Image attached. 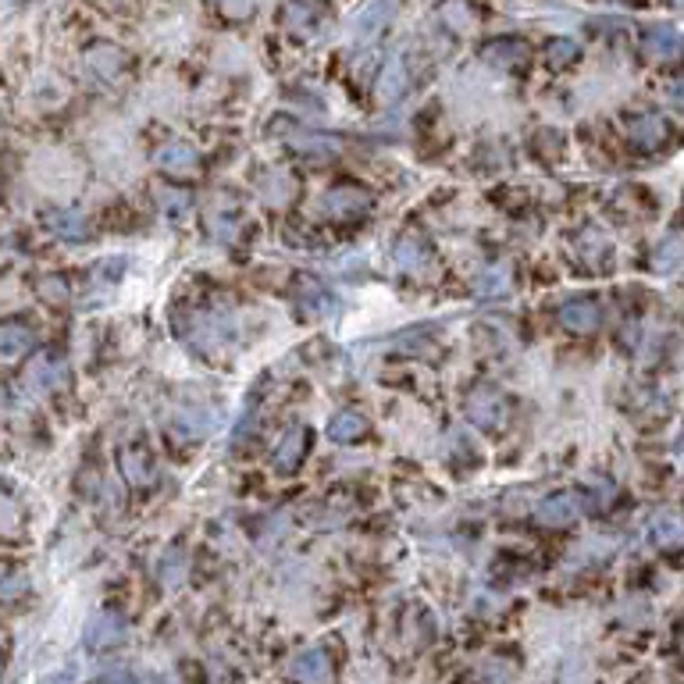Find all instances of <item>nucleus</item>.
Returning a JSON list of instances; mask_svg holds the SVG:
<instances>
[{"label":"nucleus","mask_w":684,"mask_h":684,"mask_svg":"<svg viewBox=\"0 0 684 684\" xmlns=\"http://www.w3.org/2000/svg\"><path fill=\"white\" fill-rule=\"evenodd\" d=\"M100 8H107V11H122V8H129V0H100Z\"/></svg>","instance_id":"33"},{"label":"nucleus","mask_w":684,"mask_h":684,"mask_svg":"<svg viewBox=\"0 0 684 684\" xmlns=\"http://www.w3.org/2000/svg\"><path fill=\"white\" fill-rule=\"evenodd\" d=\"M367 435V421L360 414H353V410H342V414H335L332 421H328V439L332 442H360Z\"/></svg>","instance_id":"18"},{"label":"nucleus","mask_w":684,"mask_h":684,"mask_svg":"<svg viewBox=\"0 0 684 684\" xmlns=\"http://www.w3.org/2000/svg\"><path fill=\"white\" fill-rule=\"evenodd\" d=\"M670 104H674V107H681V111H684V79H674V82H670Z\"/></svg>","instance_id":"32"},{"label":"nucleus","mask_w":684,"mask_h":684,"mask_svg":"<svg viewBox=\"0 0 684 684\" xmlns=\"http://www.w3.org/2000/svg\"><path fill=\"white\" fill-rule=\"evenodd\" d=\"M642 50L652 61H670V57H677L684 50V36L677 29H670V25H652L642 40Z\"/></svg>","instance_id":"15"},{"label":"nucleus","mask_w":684,"mask_h":684,"mask_svg":"<svg viewBox=\"0 0 684 684\" xmlns=\"http://www.w3.org/2000/svg\"><path fill=\"white\" fill-rule=\"evenodd\" d=\"M371 207H375L371 193H367V189H360V186H353V182L332 186L325 196H321V211H325L328 218H335V221H357V218H364Z\"/></svg>","instance_id":"3"},{"label":"nucleus","mask_w":684,"mask_h":684,"mask_svg":"<svg viewBox=\"0 0 684 684\" xmlns=\"http://www.w3.org/2000/svg\"><path fill=\"white\" fill-rule=\"evenodd\" d=\"M681 257H684L681 239H667V243H660L656 253H652V268L660 271V275H667V271H674L677 264H681Z\"/></svg>","instance_id":"24"},{"label":"nucleus","mask_w":684,"mask_h":684,"mask_svg":"<svg viewBox=\"0 0 684 684\" xmlns=\"http://www.w3.org/2000/svg\"><path fill=\"white\" fill-rule=\"evenodd\" d=\"M122 474L129 485H136V489H150L157 481V464H154V456H150V449L143 446H129L122 453Z\"/></svg>","instance_id":"10"},{"label":"nucleus","mask_w":684,"mask_h":684,"mask_svg":"<svg viewBox=\"0 0 684 684\" xmlns=\"http://www.w3.org/2000/svg\"><path fill=\"white\" fill-rule=\"evenodd\" d=\"M478 296H506V289H510V268L506 264H492V268H485L478 275Z\"/></svg>","instance_id":"21"},{"label":"nucleus","mask_w":684,"mask_h":684,"mask_svg":"<svg viewBox=\"0 0 684 684\" xmlns=\"http://www.w3.org/2000/svg\"><path fill=\"white\" fill-rule=\"evenodd\" d=\"M581 57V47L574 40H567V36H556V40H549L546 43V61L553 68H567V65H574Z\"/></svg>","instance_id":"23"},{"label":"nucleus","mask_w":684,"mask_h":684,"mask_svg":"<svg viewBox=\"0 0 684 684\" xmlns=\"http://www.w3.org/2000/svg\"><path fill=\"white\" fill-rule=\"evenodd\" d=\"M439 22H446L449 29H460V33H471L474 25H478V11L467 4V0H446L439 8Z\"/></svg>","instance_id":"20"},{"label":"nucleus","mask_w":684,"mask_h":684,"mask_svg":"<svg viewBox=\"0 0 684 684\" xmlns=\"http://www.w3.org/2000/svg\"><path fill=\"white\" fill-rule=\"evenodd\" d=\"M392 8H396V0H375V4L364 11V18H360V25H357L360 36H364V40H367V36H375L378 29H382V25L392 18Z\"/></svg>","instance_id":"22"},{"label":"nucleus","mask_w":684,"mask_h":684,"mask_svg":"<svg viewBox=\"0 0 684 684\" xmlns=\"http://www.w3.org/2000/svg\"><path fill=\"white\" fill-rule=\"evenodd\" d=\"M47 225L57 239H68V243H82V239L90 236V228H86V218L82 211H68V207H57V211L47 214Z\"/></svg>","instance_id":"17"},{"label":"nucleus","mask_w":684,"mask_h":684,"mask_svg":"<svg viewBox=\"0 0 684 684\" xmlns=\"http://www.w3.org/2000/svg\"><path fill=\"white\" fill-rule=\"evenodd\" d=\"M581 510V499L570 496V492H556V496L542 499L535 510V521L546 524V528H563V524H570L574 517H578Z\"/></svg>","instance_id":"11"},{"label":"nucleus","mask_w":684,"mask_h":684,"mask_svg":"<svg viewBox=\"0 0 684 684\" xmlns=\"http://www.w3.org/2000/svg\"><path fill=\"white\" fill-rule=\"evenodd\" d=\"M624 132L627 139L635 143V147L642 150H660L663 143L670 139V125L663 114H652V111H642V114H631V118H624Z\"/></svg>","instance_id":"4"},{"label":"nucleus","mask_w":684,"mask_h":684,"mask_svg":"<svg viewBox=\"0 0 684 684\" xmlns=\"http://www.w3.org/2000/svg\"><path fill=\"white\" fill-rule=\"evenodd\" d=\"M296 303L307 314H314V318H325V314L335 310V296L321 282H314V278H296Z\"/></svg>","instance_id":"16"},{"label":"nucleus","mask_w":684,"mask_h":684,"mask_svg":"<svg viewBox=\"0 0 684 684\" xmlns=\"http://www.w3.org/2000/svg\"><path fill=\"white\" fill-rule=\"evenodd\" d=\"M293 189H296V182L289 179V175H271V179L261 182V193L268 196L271 204H285V200L293 196Z\"/></svg>","instance_id":"27"},{"label":"nucleus","mask_w":684,"mask_h":684,"mask_svg":"<svg viewBox=\"0 0 684 684\" xmlns=\"http://www.w3.org/2000/svg\"><path fill=\"white\" fill-rule=\"evenodd\" d=\"M375 86H378V100H382V104H396V100L403 97V93H407V86H410L407 57H403V54L389 57Z\"/></svg>","instance_id":"12"},{"label":"nucleus","mask_w":684,"mask_h":684,"mask_svg":"<svg viewBox=\"0 0 684 684\" xmlns=\"http://www.w3.org/2000/svg\"><path fill=\"white\" fill-rule=\"evenodd\" d=\"M560 325L574 335H592L603 325V307L592 296H574V300L560 303Z\"/></svg>","instance_id":"5"},{"label":"nucleus","mask_w":684,"mask_h":684,"mask_svg":"<svg viewBox=\"0 0 684 684\" xmlns=\"http://www.w3.org/2000/svg\"><path fill=\"white\" fill-rule=\"evenodd\" d=\"M293 674L307 677V681H318V677H325V656L321 652H303L300 660L293 663Z\"/></svg>","instance_id":"28"},{"label":"nucleus","mask_w":684,"mask_h":684,"mask_svg":"<svg viewBox=\"0 0 684 684\" xmlns=\"http://www.w3.org/2000/svg\"><path fill=\"white\" fill-rule=\"evenodd\" d=\"M464 410H467V421L485 428V432H499L506 424V417H510V403H506V396L496 385H474L467 392Z\"/></svg>","instance_id":"1"},{"label":"nucleus","mask_w":684,"mask_h":684,"mask_svg":"<svg viewBox=\"0 0 684 684\" xmlns=\"http://www.w3.org/2000/svg\"><path fill=\"white\" fill-rule=\"evenodd\" d=\"M125 68H129V57H125L122 47H114V43L97 40L82 50V72L90 75L93 82H100V86L118 82L125 75Z\"/></svg>","instance_id":"2"},{"label":"nucleus","mask_w":684,"mask_h":684,"mask_svg":"<svg viewBox=\"0 0 684 684\" xmlns=\"http://www.w3.org/2000/svg\"><path fill=\"white\" fill-rule=\"evenodd\" d=\"M392 261H396L399 271H407V275H421L432 264V250H428V243L421 236H403L392 246Z\"/></svg>","instance_id":"13"},{"label":"nucleus","mask_w":684,"mask_h":684,"mask_svg":"<svg viewBox=\"0 0 684 684\" xmlns=\"http://www.w3.org/2000/svg\"><path fill=\"white\" fill-rule=\"evenodd\" d=\"M29 346H33V328L29 325L8 321V325L0 328V357L4 360H15L18 353H25Z\"/></svg>","instance_id":"19"},{"label":"nucleus","mask_w":684,"mask_h":684,"mask_svg":"<svg viewBox=\"0 0 684 684\" xmlns=\"http://www.w3.org/2000/svg\"><path fill=\"white\" fill-rule=\"evenodd\" d=\"M154 164L164 171V175H189L200 164V154L189 143H164L161 150L154 154Z\"/></svg>","instance_id":"14"},{"label":"nucleus","mask_w":684,"mask_h":684,"mask_svg":"<svg viewBox=\"0 0 684 684\" xmlns=\"http://www.w3.org/2000/svg\"><path fill=\"white\" fill-rule=\"evenodd\" d=\"M528 43L524 40H513V36H496L481 47V61L492 68H503V72H513V68H524L528 65Z\"/></svg>","instance_id":"6"},{"label":"nucleus","mask_w":684,"mask_h":684,"mask_svg":"<svg viewBox=\"0 0 684 684\" xmlns=\"http://www.w3.org/2000/svg\"><path fill=\"white\" fill-rule=\"evenodd\" d=\"M40 296L47 303H68V282L61 275H47L40 282Z\"/></svg>","instance_id":"29"},{"label":"nucleus","mask_w":684,"mask_h":684,"mask_svg":"<svg viewBox=\"0 0 684 684\" xmlns=\"http://www.w3.org/2000/svg\"><path fill=\"white\" fill-rule=\"evenodd\" d=\"M652 542L656 546H677V542H684V524L677 517H656L652 521Z\"/></svg>","instance_id":"25"},{"label":"nucleus","mask_w":684,"mask_h":684,"mask_svg":"<svg viewBox=\"0 0 684 684\" xmlns=\"http://www.w3.org/2000/svg\"><path fill=\"white\" fill-rule=\"evenodd\" d=\"M221 4H228V0H221Z\"/></svg>","instance_id":"34"},{"label":"nucleus","mask_w":684,"mask_h":684,"mask_svg":"<svg viewBox=\"0 0 684 684\" xmlns=\"http://www.w3.org/2000/svg\"><path fill=\"white\" fill-rule=\"evenodd\" d=\"M114 638H122V624H118L114 617H107V620H100V624L93 627L90 642L100 645V642H114Z\"/></svg>","instance_id":"30"},{"label":"nucleus","mask_w":684,"mask_h":684,"mask_svg":"<svg viewBox=\"0 0 684 684\" xmlns=\"http://www.w3.org/2000/svg\"><path fill=\"white\" fill-rule=\"evenodd\" d=\"M307 449H310V428L296 424L293 432H285V439L278 442V449H275V471L278 474H293L296 467L303 464Z\"/></svg>","instance_id":"9"},{"label":"nucleus","mask_w":684,"mask_h":684,"mask_svg":"<svg viewBox=\"0 0 684 684\" xmlns=\"http://www.w3.org/2000/svg\"><path fill=\"white\" fill-rule=\"evenodd\" d=\"M321 18H325V8H321V4H310V0H289V4L278 11L282 29L293 36H314Z\"/></svg>","instance_id":"8"},{"label":"nucleus","mask_w":684,"mask_h":684,"mask_svg":"<svg viewBox=\"0 0 684 684\" xmlns=\"http://www.w3.org/2000/svg\"><path fill=\"white\" fill-rule=\"evenodd\" d=\"M25 382L40 392L61 389V385H65V360L57 357L54 350H40L33 360H29V367H25Z\"/></svg>","instance_id":"7"},{"label":"nucleus","mask_w":684,"mask_h":684,"mask_svg":"<svg viewBox=\"0 0 684 684\" xmlns=\"http://www.w3.org/2000/svg\"><path fill=\"white\" fill-rule=\"evenodd\" d=\"M157 196H161V211L168 214L171 221H179L182 214L193 207V196H189L186 189H161Z\"/></svg>","instance_id":"26"},{"label":"nucleus","mask_w":684,"mask_h":684,"mask_svg":"<svg viewBox=\"0 0 684 684\" xmlns=\"http://www.w3.org/2000/svg\"><path fill=\"white\" fill-rule=\"evenodd\" d=\"M613 496H617V489H613L610 481H603V489H592V503H599V506H606Z\"/></svg>","instance_id":"31"}]
</instances>
